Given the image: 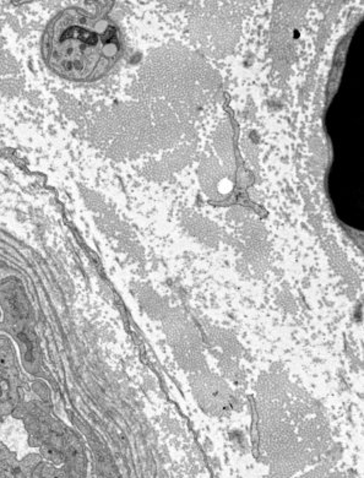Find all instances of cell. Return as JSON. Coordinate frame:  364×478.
<instances>
[{"label":"cell","instance_id":"cell-1","mask_svg":"<svg viewBox=\"0 0 364 478\" xmlns=\"http://www.w3.org/2000/svg\"><path fill=\"white\" fill-rule=\"evenodd\" d=\"M120 49L118 28L110 20L76 8L53 20L42 44L47 66L74 81L101 78L118 61Z\"/></svg>","mask_w":364,"mask_h":478}]
</instances>
